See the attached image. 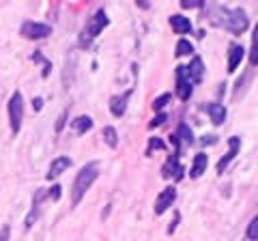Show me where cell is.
Returning a JSON list of instances; mask_svg holds the SVG:
<instances>
[{
  "label": "cell",
  "mask_w": 258,
  "mask_h": 241,
  "mask_svg": "<svg viewBox=\"0 0 258 241\" xmlns=\"http://www.w3.org/2000/svg\"><path fill=\"white\" fill-rule=\"evenodd\" d=\"M99 176V164L97 162H91V164H86L82 170L78 172L76 176V181H74V190H71V205H78L80 200L84 198V194L88 192V188L95 183V179Z\"/></svg>",
  "instance_id": "6da1fadb"
},
{
  "label": "cell",
  "mask_w": 258,
  "mask_h": 241,
  "mask_svg": "<svg viewBox=\"0 0 258 241\" xmlns=\"http://www.w3.org/2000/svg\"><path fill=\"white\" fill-rule=\"evenodd\" d=\"M106 26H108V15H106V11H103V9H99L91 20H88V24L82 28V33H80V45L88 47L95 41V37H99V33Z\"/></svg>",
  "instance_id": "7a4b0ae2"
},
{
  "label": "cell",
  "mask_w": 258,
  "mask_h": 241,
  "mask_svg": "<svg viewBox=\"0 0 258 241\" xmlns=\"http://www.w3.org/2000/svg\"><path fill=\"white\" fill-rule=\"evenodd\" d=\"M220 11L224 13V18H226L220 24L224 28H228L232 35H241L247 28V18H245L243 9H220Z\"/></svg>",
  "instance_id": "3957f363"
},
{
  "label": "cell",
  "mask_w": 258,
  "mask_h": 241,
  "mask_svg": "<svg viewBox=\"0 0 258 241\" xmlns=\"http://www.w3.org/2000/svg\"><path fill=\"white\" fill-rule=\"evenodd\" d=\"M7 110H9V123H11V132L18 134L20 127H22V116H24V99L20 91H15L11 95L9 99V106H7Z\"/></svg>",
  "instance_id": "277c9868"
},
{
  "label": "cell",
  "mask_w": 258,
  "mask_h": 241,
  "mask_svg": "<svg viewBox=\"0 0 258 241\" xmlns=\"http://www.w3.org/2000/svg\"><path fill=\"white\" fill-rule=\"evenodd\" d=\"M20 33L22 37H26V39H32V41H37V39H43L52 33V26L50 24H43V22H24L22 24V28H20Z\"/></svg>",
  "instance_id": "5b68a950"
},
{
  "label": "cell",
  "mask_w": 258,
  "mask_h": 241,
  "mask_svg": "<svg viewBox=\"0 0 258 241\" xmlns=\"http://www.w3.org/2000/svg\"><path fill=\"white\" fill-rule=\"evenodd\" d=\"M191 80L187 76V67H176V95H179V99H189L191 97Z\"/></svg>",
  "instance_id": "8992f818"
},
{
  "label": "cell",
  "mask_w": 258,
  "mask_h": 241,
  "mask_svg": "<svg viewBox=\"0 0 258 241\" xmlns=\"http://www.w3.org/2000/svg\"><path fill=\"white\" fill-rule=\"evenodd\" d=\"M176 200V190L170 186V188H166L161 194L157 196V200H155V213L157 215H161L166 211V209H170V205Z\"/></svg>",
  "instance_id": "52a82bcc"
},
{
  "label": "cell",
  "mask_w": 258,
  "mask_h": 241,
  "mask_svg": "<svg viewBox=\"0 0 258 241\" xmlns=\"http://www.w3.org/2000/svg\"><path fill=\"white\" fill-rule=\"evenodd\" d=\"M187 76L191 80V84H196V82H203V78H205V63L200 56H194L191 63L187 65Z\"/></svg>",
  "instance_id": "ba28073f"
},
{
  "label": "cell",
  "mask_w": 258,
  "mask_h": 241,
  "mask_svg": "<svg viewBox=\"0 0 258 241\" xmlns=\"http://www.w3.org/2000/svg\"><path fill=\"white\" fill-rule=\"evenodd\" d=\"M129 97H132V88H129L127 93H123V95H114V97L110 99V112H112V114H114V116H123Z\"/></svg>",
  "instance_id": "9c48e42d"
},
{
  "label": "cell",
  "mask_w": 258,
  "mask_h": 241,
  "mask_svg": "<svg viewBox=\"0 0 258 241\" xmlns=\"http://www.w3.org/2000/svg\"><path fill=\"white\" fill-rule=\"evenodd\" d=\"M239 147H241V140L237 138H230V149H228V153H226L222 159H220V164H217V172H224L226 170V166H228L232 159L237 157V153H239Z\"/></svg>",
  "instance_id": "30bf717a"
},
{
  "label": "cell",
  "mask_w": 258,
  "mask_h": 241,
  "mask_svg": "<svg viewBox=\"0 0 258 241\" xmlns=\"http://www.w3.org/2000/svg\"><path fill=\"white\" fill-rule=\"evenodd\" d=\"M71 166V159L67 157V155H60V157H56L54 162H52V166H50V170H47V179L50 181H54L58 174H62L67 168Z\"/></svg>",
  "instance_id": "8fae6325"
},
{
  "label": "cell",
  "mask_w": 258,
  "mask_h": 241,
  "mask_svg": "<svg viewBox=\"0 0 258 241\" xmlns=\"http://www.w3.org/2000/svg\"><path fill=\"white\" fill-rule=\"evenodd\" d=\"M207 166H209V157H207L205 153H198L196 157H194V164H191L189 174L194 176V179H198V176H203V174H205Z\"/></svg>",
  "instance_id": "7c38bea8"
},
{
  "label": "cell",
  "mask_w": 258,
  "mask_h": 241,
  "mask_svg": "<svg viewBox=\"0 0 258 241\" xmlns=\"http://www.w3.org/2000/svg\"><path fill=\"white\" fill-rule=\"evenodd\" d=\"M170 26H172L174 33H179V35H187L191 30V24H189V20L185 18V15H172Z\"/></svg>",
  "instance_id": "4fadbf2b"
},
{
  "label": "cell",
  "mask_w": 258,
  "mask_h": 241,
  "mask_svg": "<svg viewBox=\"0 0 258 241\" xmlns=\"http://www.w3.org/2000/svg\"><path fill=\"white\" fill-rule=\"evenodd\" d=\"M207 112H209V116H211L213 125H222L224 120H226V108L220 106V103H209Z\"/></svg>",
  "instance_id": "5bb4252c"
},
{
  "label": "cell",
  "mask_w": 258,
  "mask_h": 241,
  "mask_svg": "<svg viewBox=\"0 0 258 241\" xmlns=\"http://www.w3.org/2000/svg\"><path fill=\"white\" fill-rule=\"evenodd\" d=\"M241 58H243V47L241 45H230V52H228V71L230 74L239 67Z\"/></svg>",
  "instance_id": "9a60e30c"
},
{
  "label": "cell",
  "mask_w": 258,
  "mask_h": 241,
  "mask_svg": "<svg viewBox=\"0 0 258 241\" xmlns=\"http://www.w3.org/2000/svg\"><path fill=\"white\" fill-rule=\"evenodd\" d=\"M91 127H93V118L86 116V114L78 116V118L74 120V130H76L78 134H86L88 130H91Z\"/></svg>",
  "instance_id": "2e32d148"
},
{
  "label": "cell",
  "mask_w": 258,
  "mask_h": 241,
  "mask_svg": "<svg viewBox=\"0 0 258 241\" xmlns=\"http://www.w3.org/2000/svg\"><path fill=\"white\" fill-rule=\"evenodd\" d=\"M103 140L110 149H116L118 147V136H116V130L114 127H103Z\"/></svg>",
  "instance_id": "e0dca14e"
},
{
  "label": "cell",
  "mask_w": 258,
  "mask_h": 241,
  "mask_svg": "<svg viewBox=\"0 0 258 241\" xmlns=\"http://www.w3.org/2000/svg\"><path fill=\"white\" fill-rule=\"evenodd\" d=\"M249 63L258 65V24L254 26V35H252V50H249Z\"/></svg>",
  "instance_id": "ac0fdd59"
},
{
  "label": "cell",
  "mask_w": 258,
  "mask_h": 241,
  "mask_svg": "<svg viewBox=\"0 0 258 241\" xmlns=\"http://www.w3.org/2000/svg\"><path fill=\"white\" fill-rule=\"evenodd\" d=\"M189 54H194V45L189 41H185V39H181L176 43V56H189Z\"/></svg>",
  "instance_id": "d6986e66"
},
{
  "label": "cell",
  "mask_w": 258,
  "mask_h": 241,
  "mask_svg": "<svg viewBox=\"0 0 258 241\" xmlns=\"http://www.w3.org/2000/svg\"><path fill=\"white\" fill-rule=\"evenodd\" d=\"M179 136L183 138L185 144H191V142H194V134H191V130H189V127L185 125V123L179 125Z\"/></svg>",
  "instance_id": "ffe728a7"
},
{
  "label": "cell",
  "mask_w": 258,
  "mask_h": 241,
  "mask_svg": "<svg viewBox=\"0 0 258 241\" xmlns=\"http://www.w3.org/2000/svg\"><path fill=\"white\" fill-rule=\"evenodd\" d=\"M168 101H170V93H164V95H159V97H157L155 101H153V110H155V112H161Z\"/></svg>",
  "instance_id": "44dd1931"
},
{
  "label": "cell",
  "mask_w": 258,
  "mask_h": 241,
  "mask_svg": "<svg viewBox=\"0 0 258 241\" xmlns=\"http://www.w3.org/2000/svg\"><path fill=\"white\" fill-rule=\"evenodd\" d=\"M247 239L249 241H258V215L249 222V226H247Z\"/></svg>",
  "instance_id": "7402d4cb"
},
{
  "label": "cell",
  "mask_w": 258,
  "mask_h": 241,
  "mask_svg": "<svg viewBox=\"0 0 258 241\" xmlns=\"http://www.w3.org/2000/svg\"><path fill=\"white\" fill-rule=\"evenodd\" d=\"M155 149H166V144H164V140H159V138H151V144H149V149H147V153L151 155Z\"/></svg>",
  "instance_id": "603a6c76"
},
{
  "label": "cell",
  "mask_w": 258,
  "mask_h": 241,
  "mask_svg": "<svg viewBox=\"0 0 258 241\" xmlns=\"http://www.w3.org/2000/svg\"><path fill=\"white\" fill-rule=\"evenodd\" d=\"M161 123H166V114H157V116L149 123V127H151V130H155V127H159Z\"/></svg>",
  "instance_id": "cb8c5ba5"
},
{
  "label": "cell",
  "mask_w": 258,
  "mask_h": 241,
  "mask_svg": "<svg viewBox=\"0 0 258 241\" xmlns=\"http://www.w3.org/2000/svg\"><path fill=\"white\" fill-rule=\"evenodd\" d=\"M183 7L185 9H196V7H203V3H198V0H183Z\"/></svg>",
  "instance_id": "d4e9b609"
},
{
  "label": "cell",
  "mask_w": 258,
  "mask_h": 241,
  "mask_svg": "<svg viewBox=\"0 0 258 241\" xmlns=\"http://www.w3.org/2000/svg\"><path fill=\"white\" fill-rule=\"evenodd\" d=\"M64 118H67V112H62L60 118H58V123H56V132H60L62 127H64Z\"/></svg>",
  "instance_id": "484cf974"
},
{
  "label": "cell",
  "mask_w": 258,
  "mask_h": 241,
  "mask_svg": "<svg viewBox=\"0 0 258 241\" xmlns=\"http://www.w3.org/2000/svg\"><path fill=\"white\" fill-rule=\"evenodd\" d=\"M58 192H60V186H54V188L50 190V194H47V196H50V198H58Z\"/></svg>",
  "instance_id": "4316f807"
},
{
  "label": "cell",
  "mask_w": 258,
  "mask_h": 241,
  "mask_svg": "<svg viewBox=\"0 0 258 241\" xmlns=\"http://www.w3.org/2000/svg\"><path fill=\"white\" fill-rule=\"evenodd\" d=\"M7 237H9V228H3L0 230V241H7Z\"/></svg>",
  "instance_id": "83f0119b"
},
{
  "label": "cell",
  "mask_w": 258,
  "mask_h": 241,
  "mask_svg": "<svg viewBox=\"0 0 258 241\" xmlns=\"http://www.w3.org/2000/svg\"><path fill=\"white\" fill-rule=\"evenodd\" d=\"M213 140H217V138H213V136H205L200 142H203V144H213Z\"/></svg>",
  "instance_id": "f1b7e54d"
},
{
  "label": "cell",
  "mask_w": 258,
  "mask_h": 241,
  "mask_svg": "<svg viewBox=\"0 0 258 241\" xmlns=\"http://www.w3.org/2000/svg\"><path fill=\"white\" fill-rule=\"evenodd\" d=\"M32 103H35V110H39V108H41V103H43V101H41V99H39V97H37V99H35V101H32Z\"/></svg>",
  "instance_id": "f546056e"
}]
</instances>
